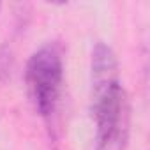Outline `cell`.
<instances>
[{
	"instance_id": "6da1fadb",
	"label": "cell",
	"mask_w": 150,
	"mask_h": 150,
	"mask_svg": "<svg viewBox=\"0 0 150 150\" xmlns=\"http://www.w3.org/2000/svg\"><path fill=\"white\" fill-rule=\"evenodd\" d=\"M92 113L96 150H125L131 131V106L118 78V62L110 46L97 42L92 51Z\"/></svg>"
},
{
	"instance_id": "7a4b0ae2",
	"label": "cell",
	"mask_w": 150,
	"mask_h": 150,
	"mask_svg": "<svg viewBox=\"0 0 150 150\" xmlns=\"http://www.w3.org/2000/svg\"><path fill=\"white\" fill-rule=\"evenodd\" d=\"M64 81V65L58 46L46 44L37 50L27 65V85L35 104V110L42 117H50L60 99Z\"/></svg>"
}]
</instances>
